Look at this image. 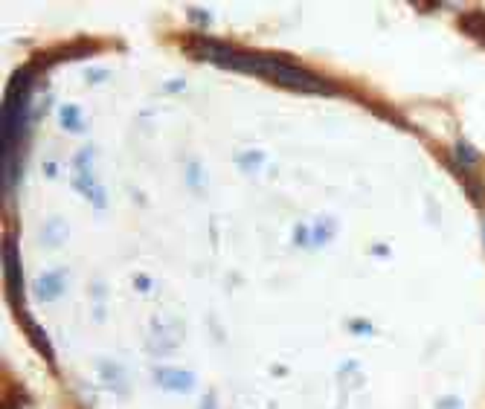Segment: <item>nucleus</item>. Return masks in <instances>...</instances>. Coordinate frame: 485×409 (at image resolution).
I'll list each match as a JSON object with an SVG mask.
<instances>
[{
	"mask_svg": "<svg viewBox=\"0 0 485 409\" xmlns=\"http://www.w3.org/2000/svg\"><path fill=\"white\" fill-rule=\"evenodd\" d=\"M195 56L209 59L215 64H224V67H236V70H247L256 73L261 79H271L279 81L285 87H296V90H314V94H329L331 84L323 81L320 76L308 73L296 64H288L282 59L274 56H261V53H250V50H233L227 44H218V41H198L195 44Z\"/></svg>",
	"mask_w": 485,
	"mask_h": 409,
	"instance_id": "f257e3e1",
	"label": "nucleus"
},
{
	"mask_svg": "<svg viewBox=\"0 0 485 409\" xmlns=\"http://www.w3.org/2000/svg\"><path fill=\"white\" fill-rule=\"evenodd\" d=\"M462 26H465L471 35H476V38L485 41V15H465V18H462Z\"/></svg>",
	"mask_w": 485,
	"mask_h": 409,
	"instance_id": "f03ea898",
	"label": "nucleus"
}]
</instances>
